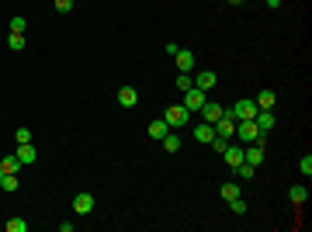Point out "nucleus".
Segmentation results:
<instances>
[{
  "instance_id": "10",
  "label": "nucleus",
  "mask_w": 312,
  "mask_h": 232,
  "mask_svg": "<svg viewBox=\"0 0 312 232\" xmlns=\"http://www.w3.org/2000/svg\"><path fill=\"white\" fill-rule=\"evenodd\" d=\"M177 70H180V73H191V70H195V52L177 49Z\"/></svg>"
},
{
  "instance_id": "13",
  "label": "nucleus",
  "mask_w": 312,
  "mask_h": 232,
  "mask_svg": "<svg viewBox=\"0 0 312 232\" xmlns=\"http://www.w3.org/2000/svg\"><path fill=\"white\" fill-rule=\"evenodd\" d=\"M254 121H257V128H260L264 136H267V132L274 128V111H257V115H254Z\"/></svg>"
},
{
  "instance_id": "27",
  "label": "nucleus",
  "mask_w": 312,
  "mask_h": 232,
  "mask_svg": "<svg viewBox=\"0 0 312 232\" xmlns=\"http://www.w3.org/2000/svg\"><path fill=\"white\" fill-rule=\"evenodd\" d=\"M177 87H180V90H191V87H195L191 73H180V77H177Z\"/></svg>"
},
{
  "instance_id": "3",
  "label": "nucleus",
  "mask_w": 312,
  "mask_h": 232,
  "mask_svg": "<svg viewBox=\"0 0 312 232\" xmlns=\"http://www.w3.org/2000/svg\"><path fill=\"white\" fill-rule=\"evenodd\" d=\"M188 118H191V111H188L184 104H174V108H167V111H163V121H167L170 128H184V125H188Z\"/></svg>"
},
{
  "instance_id": "1",
  "label": "nucleus",
  "mask_w": 312,
  "mask_h": 232,
  "mask_svg": "<svg viewBox=\"0 0 312 232\" xmlns=\"http://www.w3.org/2000/svg\"><path fill=\"white\" fill-rule=\"evenodd\" d=\"M233 139H243L246 146H250V142H260V146H264V132L257 128L254 118H246V121H236V136H233Z\"/></svg>"
},
{
  "instance_id": "19",
  "label": "nucleus",
  "mask_w": 312,
  "mask_h": 232,
  "mask_svg": "<svg viewBox=\"0 0 312 232\" xmlns=\"http://www.w3.org/2000/svg\"><path fill=\"white\" fill-rule=\"evenodd\" d=\"M160 142H163V149H167V153H177V149H180V139H177L174 132H167V136L160 139Z\"/></svg>"
},
{
  "instance_id": "14",
  "label": "nucleus",
  "mask_w": 312,
  "mask_h": 232,
  "mask_svg": "<svg viewBox=\"0 0 312 232\" xmlns=\"http://www.w3.org/2000/svg\"><path fill=\"white\" fill-rule=\"evenodd\" d=\"M222 156H226V163H229V167H239V163H243V146H226Z\"/></svg>"
},
{
  "instance_id": "23",
  "label": "nucleus",
  "mask_w": 312,
  "mask_h": 232,
  "mask_svg": "<svg viewBox=\"0 0 312 232\" xmlns=\"http://www.w3.org/2000/svg\"><path fill=\"white\" fill-rule=\"evenodd\" d=\"M7 45H11L14 52H21V49H24V35H18V31H11V39H7Z\"/></svg>"
},
{
  "instance_id": "4",
  "label": "nucleus",
  "mask_w": 312,
  "mask_h": 232,
  "mask_svg": "<svg viewBox=\"0 0 312 232\" xmlns=\"http://www.w3.org/2000/svg\"><path fill=\"white\" fill-rule=\"evenodd\" d=\"M205 101H208V97H205V90H198V87L184 90V108H188V111H201Z\"/></svg>"
},
{
  "instance_id": "25",
  "label": "nucleus",
  "mask_w": 312,
  "mask_h": 232,
  "mask_svg": "<svg viewBox=\"0 0 312 232\" xmlns=\"http://www.w3.org/2000/svg\"><path fill=\"white\" fill-rule=\"evenodd\" d=\"M229 208H233V215H246V201H243V197H233Z\"/></svg>"
},
{
  "instance_id": "11",
  "label": "nucleus",
  "mask_w": 312,
  "mask_h": 232,
  "mask_svg": "<svg viewBox=\"0 0 312 232\" xmlns=\"http://www.w3.org/2000/svg\"><path fill=\"white\" fill-rule=\"evenodd\" d=\"M254 101H257V108H260V111H274V104H277L274 90H260V94H257Z\"/></svg>"
},
{
  "instance_id": "24",
  "label": "nucleus",
  "mask_w": 312,
  "mask_h": 232,
  "mask_svg": "<svg viewBox=\"0 0 312 232\" xmlns=\"http://www.w3.org/2000/svg\"><path fill=\"white\" fill-rule=\"evenodd\" d=\"M7 232H28V222H24V218H11V222H7Z\"/></svg>"
},
{
  "instance_id": "26",
  "label": "nucleus",
  "mask_w": 312,
  "mask_h": 232,
  "mask_svg": "<svg viewBox=\"0 0 312 232\" xmlns=\"http://www.w3.org/2000/svg\"><path fill=\"white\" fill-rule=\"evenodd\" d=\"M24 28H28V21L21 18V14H18V18H11V31H18V35H24Z\"/></svg>"
},
{
  "instance_id": "15",
  "label": "nucleus",
  "mask_w": 312,
  "mask_h": 232,
  "mask_svg": "<svg viewBox=\"0 0 312 232\" xmlns=\"http://www.w3.org/2000/svg\"><path fill=\"white\" fill-rule=\"evenodd\" d=\"M195 139H198V142H212V139H215V128L208 125V121H201V125L195 128Z\"/></svg>"
},
{
  "instance_id": "17",
  "label": "nucleus",
  "mask_w": 312,
  "mask_h": 232,
  "mask_svg": "<svg viewBox=\"0 0 312 232\" xmlns=\"http://www.w3.org/2000/svg\"><path fill=\"white\" fill-rule=\"evenodd\" d=\"M0 167H4V174H18V170H21V159H18V156H4V159H0Z\"/></svg>"
},
{
  "instance_id": "5",
  "label": "nucleus",
  "mask_w": 312,
  "mask_h": 232,
  "mask_svg": "<svg viewBox=\"0 0 312 232\" xmlns=\"http://www.w3.org/2000/svg\"><path fill=\"white\" fill-rule=\"evenodd\" d=\"M222 115H226V108H222V104H215V101H205V104H201V118H205L208 125H215Z\"/></svg>"
},
{
  "instance_id": "16",
  "label": "nucleus",
  "mask_w": 312,
  "mask_h": 232,
  "mask_svg": "<svg viewBox=\"0 0 312 232\" xmlns=\"http://www.w3.org/2000/svg\"><path fill=\"white\" fill-rule=\"evenodd\" d=\"M167 132H170V125H167L163 118H156V121H149V136H153V139H163Z\"/></svg>"
},
{
  "instance_id": "30",
  "label": "nucleus",
  "mask_w": 312,
  "mask_h": 232,
  "mask_svg": "<svg viewBox=\"0 0 312 232\" xmlns=\"http://www.w3.org/2000/svg\"><path fill=\"white\" fill-rule=\"evenodd\" d=\"M56 11L59 14H70V11H73V0H56Z\"/></svg>"
},
{
  "instance_id": "32",
  "label": "nucleus",
  "mask_w": 312,
  "mask_h": 232,
  "mask_svg": "<svg viewBox=\"0 0 312 232\" xmlns=\"http://www.w3.org/2000/svg\"><path fill=\"white\" fill-rule=\"evenodd\" d=\"M264 4H267V7H274V11L281 7V0H264Z\"/></svg>"
},
{
  "instance_id": "29",
  "label": "nucleus",
  "mask_w": 312,
  "mask_h": 232,
  "mask_svg": "<svg viewBox=\"0 0 312 232\" xmlns=\"http://www.w3.org/2000/svg\"><path fill=\"white\" fill-rule=\"evenodd\" d=\"M14 142H32V132H28V128H18V132H14Z\"/></svg>"
},
{
  "instance_id": "7",
  "label": "nucleus",
  "mask_w": 312,
  "mask_h": 232,
  "mask_svg": "<svg viewBox=\"0 0 312 232\" xmlns=\"http://www.w3.org/2000/svg\"><path fill=\"white\" fill-rule=\"evenodd\" d=\"M73 212L77 215H90L94 212V194H77V197H73Z\"/></svg>"
},
{
  "instance_id": "9",
  "label": "nucleus",
  "mask_w": 312,
  "mask_h": 232,
  "mask_svg": "<svg viewBox=\"0 0 312 232\" xmlns=\"http://www.w3.org/2000/svg\"><path fill=\"white\" fill-rule=\"evenodd\" d=\"M118 104H121V108H136L139 104V90L136 87H121V90H118Z\"/></svg>"
},
{
  "instance_id": "33",
  "label": "nucleus",
  "mask_w": 312,
  "mask_h": 232,
  "mask_svg": "<svg viewBox=\"0 0 312 232\" xmlns=\"http://www.w3.org/2000/svg\"><path fill=\"white\" fill-rule=\"evenodd\" d=\"M229 4H243V0H229Z\"/></svg>"
},
{
  "instance_id": "12",
  "label": "nucleus",
  "mask_w": 312,
  "mask_h": 232,
  "mask_svg": "<svg viewBox=\"0 0 312 232\" xmlns=\"http://www.w3.org/2000/svg\"><path fill=\"white\" fill-rule=\"evenodd\" d=\"M195 87H198V90H205V94H208V90L215 87V73H212V70H201V73L195 77Z\"/></svg>"
},
{
  "instance_id": "31",
  "label": "nucleus",
  "mask_w": 312,
  "mask_h": 232,
  "mask_svg": "<svg viewBox=\"0 0 312 232\" xmlns=\"http://www.w3.org/2000/svg\"><path fill=\"white\" fill-rule=\"evenodd\" d=\"M212 146H215V149H219V153H222V149L229 146V139H219V136H215V139H212Z\"/></svg>"
},
{
  "instance_id": "2",
  "label": "nucleus",
  "mask_w": 312,
  "mask_h": 232,
  "mask_svg": "<svg viewBox=\"0 0 312 232\" xmlns=\"http://www.w3.org/2000/svg\"><path fill=\"white\" fill-rule=\"evenodd\" d=\"M257 111H260V108H257V101H254V97H243V101H236V104L229 108V111H226V115L236 118V121H246V118H254Z\"/></svg>"
},
{
  "instance_id": "20",
  "label": "nucleus",
  "mask_w": 312,
  "mask_h": 232,
  "mask_svg": "<svg viewBox=\"0 0 312 232\" xmlns=\"http://www.w3.org/2000/svg\"><path fill=\"white\" fill-rule=\"evenodd\" d=\"M288 197H292L295 205H302V201H305V197H309V191H305V187H302V184H295L292 191H288Z\"/></svg>"
},
{
  "instance_id": "21",
  "label": "nucleus",
  "mask_w": 312,
  "mask_h": 232,
  "mask_svg": "<svg viewBox=\"0 0 312 232\" xmlns=\"http://www.w3.org/2000/svg\"><path fill=\"white\" fill-rule=\"evenodd\" d=\"M233 170H236V177H239V180H250L257 167H250V163H239V167H233Z\"/></svg>"
},
{
  "instance_id": "22",
  "label": "nucleus",
  "mask_w": 312,
  "mask_h": 232,
  "mask_svg": "<svg viewBox=\"0 0 312 232\" xmlns=\"http://www.w3.org/2000/svg\"><path fill=\"white\" fill-rule=\"evenodd\" d=\"M222 197H226V201L239 197V184H222Z\"/></svg>"
},
{
  "instance_id": "28",
  "label": "nucleus",
  "mask_w": 312,
  "mask_h": 232,
  "mask_svg": "<svg viewBox=\"0 0 312 232\" xmlns=\"http://www.w3.org/2000/svg\"><path fill=\"white\" fill-rule=\"evenodd\" d=\"M298 170H302V174H305V177L312 174V156H309V153L302 156V163H298Z\"/></svg>"
},
{
  "instance_id": "6",
  "label": "nucleus",
  "mask_w": 312,
  "mask_h": 232,
  "mask_svg": "<svg viewBox=\"0 0 312 232\" xmlns=\"http://www.w3.org/2000/svg\"><path fill=\"white\" fill-rule=\"evenodd\" d=\"M243 163H250V167H260V163H264V146H260V142H250V146L243 149Z\"/></svg>"
},
{
  "instance_id": "18",
  "label": "nucleus",
  "mask_w": 312,
  "mask_h": 232,
  "mask_svg": "<svg viewBox=\"0 0 312 232\" xmlns=\"http://www.w3.org/2000/svg\"><path fill=\"white\" fill-rule=\"evenodd\" d=\"M0 187H4L7 194H14V191H18V174H4V177H0Z\"/></svg>"
},
{
  "instance_id": "8",
  "label": "nucleus",
  "mask_w": 312,
  "mask_h": 232,
  "mask_svg": "<svg viewBox=\"0 0 312 232\" xmlns=\"http://www.w3.org/2000/svg\"><path fill=\"white\" fill-rule=\"evenodd\" d=\"M21 159V167H32V163H35V159H39V153H35V146H32V142H21L18 146V153H14Z\"/></svg>"
}]
</instances>
